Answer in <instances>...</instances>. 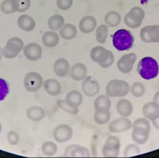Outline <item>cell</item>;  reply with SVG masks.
Wrapping results in <instances>:
<instances>
[{
    "mask_svg": "<svg viewBox=\"0 0 159 158\" xmlns=\"http://www.w3.org/2000/svg\"><path fill=\"white\" fill-rule=\"evenodd\" d=\"M137 70L143 79L151 80L157 77L159 73V66L157 61L153 57H145L139 62Z\"/></svg>",
    "mask_w": 159,
    "mask_h": 158,
    "instance_id": "obj_1",
    "label": "cell"
},
{
    "mask_svg": "<svg viewBox=\"0 0 159 158\" xmlns=\"http://www.w3.org/2000/svg\"><path fill=\"white\" fill-rule=\"evenodd\" d=\"M90 58L95 63L99 64L101 68H108L114 62V56L111 51L101 46H95L90 51Z\"/></svg>",
    "mask_w": 159,
    "mask_h": 158,
    "instance_id": "obj_2",
    "label": "cell"
},
{
    "mask_svg": "<svg viewBox=\"0 0 159 158\" xmlns=\"http://www.w3.org/2000/svg\"><path fill=\"white\" fill-rule=\"evenodd\" d=\"M134 39L129 31L119 29L113 36V45L118 51L129 50L134 44Z\"/></svg>",
    "mask_w": 159,
    "mask_h": 158,
    "instance_id": "obj_3",
    "label": "cell"
},
{
    "mask_svg": "<svg viewBox=\"0 0 159 158\" xmlns=\"http://www.w3.org/2000/svg\"><path fill=\"white\" fill-rule=\"evenodd\" d=\"M130 90L129 84L122 80L114 79L108 83L106 92L109 97H123L128 94Z\"/></svg>",
    "mask_w": 159,
    "mask_h": 158,
    "instance_id": "obj_4",
    "label": "cell"
},
{
    "mask_svg": "<svg viewBox=\"0 0 159 158\" xmlns=\"http://www.w3.org/2000/svg\"><path fill=\"white\" fill-rule=\"evenodd\" d=\"M24 48L23 40L18 37L10 38L7 42L6 46L2 49V55L7 59L16 57Z\"/></svg>",
    "mask_w": 159,
    "mask_h": 158,
    "instance_id": "obj_5",
    "label": "cell"
},
{
    "mask_svg": "<svg viewBox=\"0 0 159 158\" xmlns=\"http://www.w3.org/2000/svg\"><path fill=\"white\" fill-rule=\"evenodd\" d=\"M145 17V11L140 7H134L124 17L125 25L130 28H138Z\"/></svg>",
    "mask_w": 159,
    "mask_h": 158,
    "instance_id": "obj_6",
    "label": "cell"
},
{
    "mask_svg": "<svg viewBox=\"0 0 159 158\" xmlns=\"http://www.w3.org/2000/svg\"><path fill=\"white\" fill-rule=\"evenodd\" d=\"M24 87L29 92H36L43 84V78L37 72H29L24 78Z\"/></svg>",
    "mask_w": 159,
    "mask_h": 158,
    "instance_id": "obj_7",
    "label": "cell"
},
{
    "mask_svg": "<svg viewBox=\"0 0 159 158\" xmlns=\"http://www.w3.org/2000/svg\"><path fill=\"white\" fill-rule=\"evenodd\" d=\"M121 144L117 137L109 136L106 140L102 149V155L106 157H116L119 155Z\"/></svg>",
    "mask_w": 159,
    "mask_h": 158,
    "instance_id": "obj_8",
    "label": "cell"
},
{
    "mask_svg": "<svg viewBox=\"0 0 159 158\" xmlns=\"http://www.w3.org/2000/svg\"><path fill=\"white\" fill-rule=\"evenodd\" d=\"M140 37L145 43H159V26H147L140 30Z\"/></svg>",
    "mask_w": 159,
    "mask_h": 158,
    "instance_id": "obj_9",
    "label": "cell"
},
{
    "mask_svg": "<svg viewBox=\"0 0 159 158\" xmlns=\"http://www.w3.org/2000/svg\"><path fill=\"white\" fill-rule=\"evenodd\" d=\"M73 135V130L67 124H61L54 128L53 136L59 143H65L71 139Z\"/></svg>",
    "mask_w": 159,
    "mask_h": 158,
    "instance_id": "obj_10",
    "label": "cell"
},
{
    "mask_svg": "<svg viewBox=\"0 0 159 158\" xmlns=\"http://www.w3.org/2000/svg\"><path fill=\"white\" fill-rule=\"evenodd\" d=\"M82 89L88 97H94L100 92V85L98 81L92 76H86L82 83Z\"/></svg>",
    "mask_w": 159,
    "mask_h": 158,
    "instance_id": "obj_11",
    "label": "cell"
},
{
    "mask_svg": "<svg viewBox=\"0 0 159 158\" xmlns=\"http://www.w3.org/2000/svg\"><path fill=\"white\" fill-rule=\"evenodd\" d=\"M136 60L137 55L134 53H129L123 55L117 62L118 70L125 74L130 73L133 68Z\"/></svg>",
    "mask_w": 159,
    "mask_h": 158,
    "instance_id": "obj_12",
    "label": "cell"
},
{
    "mask_svg": "<svg viewBox=\"0 0 159 158\" xmlns=\"http://www.w3.org/2000/svg\"><path fill=\"white\" fill-rule=\"evenodd\" d=\"M132 123L127 117H121L111 121L109 125V130L111 133H122L130 130Z\"/></svg>",
    "mask_w": 159,
    "mask_h": 158,
    "instance_id": "obj_13",
    "label": "cell"
},
{
    "mask_svg": "<svg viewBox=\"0 0 159 158\" xmlns=\"http://www.w3.org/2000/svg\"><path fill=\"white\" fill-rule=\"evenodd\" d=\"M23 53L30 61H36L42 56V48L39 44L30 43L24 46Z\"/></svg>",
    "mask_w": 159,
    "mask_h": 158,
    "instance_id": "obj_14",
    "label": "cell"
},
{
    "mask_svg": "<svg viewBox=\"0 0 159 158\" xmlns=\"http://www.w3.org/2000/svg\"><path fill=\"white\" fill-rule=\"evenodd\" d=\"M142 112L145 118L154 121L159 117V104L153 101L148 102L143 107Z\"/></svg>",
    "mask_w": 159,
    "mask_h": 158,
    "instance_id": "obj_15",
    "label": "cell"
},
{
    "mask_svg": "<svg viewBox=\"0 0 159 158\" xmlns=\"http://www.w3.org/2000/svg\"><path fill=\"white\" fill-rule=\"evenodd\" d=\"M70 75L75 81H81L87 76L88 69L85 65L83 63H76L70 69Z\"/></svg>",
    "mask_w": 159,
    "mask_h": 158,
    "instance_id": "obj_16",
    "label": "cell"
},
{
    "mask_svg": "<svg viewBox=\"0 0 159 158\" xmlns=\"http://www.w3.org/2000/svg\"><path fill=\"white\" fill-rule=\"evenodd\" d=\"M97 21L94 17L88 15L83 17L79 23L80 31L83 33H90L96 29Z\"/></svg>",
    "mask_w": 159,
    "mask_h": 158,
    "instance_id": "obj_17",
    "label": "cell"
},
{
    "mask_svg": "<svg viewBox=\"0 0 159 158\" xmlns=\"http://www.w3.org/2000/svg\"><path fill=\"white\" fill-rule=\"evenodd\" d=\"M132 128L134 132L140 133V134H149L151 131V123L149 120L145 117H140L135 120V121L132 123Z\"/></svg>",
    "mask_w": 159,
    "mask_h": 158,
    "instance_id": "obj_18",
    "label": "cell"
},
{
    "mask_svg": "<svg viewBox=\"0 0 159 158\" xmlns=\"http://www.w3.org/2000/svg\"><path fill=\"white\" fill-rule=\"evenodd\" d=\"M70 65L68 60L65 58H59L54 65V72L57 76L64 78L70 72Z\"/></svg>",
    "mask_w": 159,
    "mask_h": 158,
    "instance_id": "obj_19",
    "label": "cell"
},
{
    "mask_svg": "<svg viewBox=\"0 0 159 158\" xmlns=\"http://www.w3.org/2000/svg\"><path fill=\"white\" fill-rule=\"evenodd\" d=\"M44 89L47 94L53 97L57 96L61 92V85L59 81L54 79H49L43 82Z\"/></svg>",
    "mask_w": 159,
    "mask_h": 158,
    "instance_id": "obj_20",
    "label": "cell"
},
{
    "mask_svg": "<svg viewBox=\"0 0 159 158\" xmlns=\"http://www.w3.org/2000/svg\"><path fill=\"white\" fill-rule=\"evenodd\" d=\"M116 111L121 117H129L133 112V106L128 99H121L116 104Z\"/></svg>",
    "mask_w": 159,
    "mask_h": 158,
    "instance_id": "obj_21",
    "label": "cell"
},
{
    "mask_svg": "<svg viewBox=\"0 0 159 158\" xmlns=\"http://www.w3.org/2000/svg\"><path fill=\"white\" fill-rule=\"evenodd\" d=\"M17 25L24 31H31L36 26V22L30 15H22L17 19Z\"/></svg>",
    "mask_w": 159,
    "mask_h": 158,
    "instance_id": "obj_22",
    "label": "cell"
},
{
    "mask_svg": "<svg viewBox=\"0 0 159 158\" xmlns=\"http://www.w3.org/2000/svg\"><path fill=\"white\" fill-rule=\"evenodd\" d=\"M28 118L34 122H39L43 120L46 116L44 110L39 106H32L26 111Z\"/></svg>",
    "mask_w": 159,
    "mask_h": 158,
    "instance_id": "obj_23",
    "label": "cell"
},
{
    "mask_svg": "<svg viewBox=\"0 0 159 158\" xmlns=\"http://www.w3.org/2000/svg\"><path fill=\"white\" fill-rule=\"evenodd\" d=\"M111 113L109 108L96 109L94 113V121L98 125H104L109 121Z\"/></svg>",
    "mask_w": 159,
    "mask_h": 158,
    "instance_id": "obj_24",
    "label": "cell"
},
{
    "mask_svg": "<svg viewBox=\"0 0 159 158\" xmlns=\"http://www.w3.org/2000/svg\"><path fill=\"white\" fill-rule=\"evenodd\" d=\"M66 102L72 108H79L83 103V95L79 91L72 90L70 91L66 95Z\"/></svg>",
    "mask_w": 159,
    "mask_h": 158,
    "instance_id": "obj_25",
    "label": "cell"
},
{
    "mask_svg": "<svg viewBox=\"0 0 159 158\" xmlns=\"http://www.w3.org/2000/svg\"><path fill=\"white\" fill-rule=\"evenodd\" d=\"M42 41L45 46L53 48L59 44V36L54 31H46L42 36Z\"/></svg>",
    "mask_w": 159,
    "mask_h": 158,
    "instance_id": "obj_26",
    "label": "cell"
},
{
    "mask_svg": "<svg viewBox=\"0 0 159 158\" xmlns=\"http://www.w3.org/2000/svg\"><path fill=\"white\" fill-rule=\"evenodd\" d=\"M59 35L65 40L73 39L77 35V28L71 23H66L59 30Z\"/></svg>",
    "mask_w": 159,
    "mask_h": 158,
    "instance_id": "obj_27",
    "label": "cell"
},
{
    "mask_svg": "<svg viewBox=\"0 0 159 158\" xmlns=\"http://www.w3.org/2000/svg\"><path fill=\"white\" fill-rule=\"evenodd\" d=\"M0 10L4 14H12L18 12V2L17 0H4L0 5Z\"/></svg>",
    "mask_w": 159,
    "mask_h": 158,
    "instance_id": "obj_28",
    "label": "cell"
},
{
    "mask_svg": "<svg viewBox=\"0 0 159 158\" xmlns=\"http://www.w3.org/2000/svg\"><path fill=\"white\" fill-rule=\"evenodd\" d=\"M64 25H65V19L61 15H53L49 17L48 21V28L53 31L60 30Z\"/></svg>",
    "mask_w": 159,
    "mask_h": 158,
    "instance_id": "obj_29",
    "label": "cell"
},
{
    "mask_svg": "<svg viewBox=\"0 0 159 158\" xmlns=\"http://www.w3.org/2000/svg\"><path fill=\"white\" fill-rule=\"evenodd\" d=\"M105 23L109 27H116L121 23V15L116 11H110L106 15Z\"/></svg>",
    "mask_w": 159,
    "mask_h": 158,
    "instance_id": "obj_30",
    "label": "cell"
},
{
    "mask_svg": "<svg viewBox=\"0 0 159 158\" xmlns=\"http://www.w3.org/2000/svg\"><path fill=\"white\" fill-rule=\"evenodd\" d=\"M111 102L110 97L108 95H99L96 98L94 101V108L95 110L98 108H111Z\"/></svg>",
    "mask_w": 159,
    "mask_h": 158,
    "instance_id": "obj_31",
    "label": "cell"
},
{
    "mask_svg": "<svg viewBox=\"0 0 159 158\" xmlns=\"http://www.w3.org/2000/svg\"><path fill=\"white\" fill-rule=\"evenodd\" d=\"M42 152L48 157H52L56 155L58 150V146L53 141H46L42 144Z\"/></svg>",
    "mask_w": 159,
    "mask_h": 158,
    "instance_id": "obj_32",
    "label": "cell"
},
{
    "mask_svg": "<svg viewBox=\"0 0 159 158\" xmlns=\"http://www.w3.org/2000/svg\"><path fill=\"white\" fill-rule=\"evenodd\" d=\"M109 34V28L106 25H101L97 28L96 38L97 41L100 44H105Z\"/></svg>",
    "mask_w": 159,
    "mask_h": 158,
    "instance_id": "obj_33",
    "label": "cell"
},
{
    "mask_svg": "<svg viewBox=\"0 0 159 158\" xmlns=\"http://www.w3.org/2000/svg\"><path fill=\"white\" fill-rule=\"evenodd\" d=\"M57 105L61 110L65 111V112L69 113L70 115H75L78 114L79 113L78 108H72V107L67 103L65 99H59L57 102Z\"/></svg>",
    "mask_w": 159,
    "mask_h": 158,
    "instance_id": "obj_34",
    "label": "cell"
},
{
    "mask_svg": "<svg viewBox=\"0 0 159 158\" xmlns=\"http://www.w3.org/2000/svg\"><path fill=\"white\" fill-rule=\"evenodd\" d=\"M131 94L135 97H142L145 93V87L141 82H135L130 87Z\"/></svg>",
    "mask_w": 159,
    "mask_h": 158,
    "instance_id": "obj_35",
    "label": "cell"
},
{
    "mask_svg": "<svg viewBox=\"0 0 159 158\" xmlns=\"http://www.w3.org/2000/svg\"><path fill=\"white\" fill-rule=\"evenodd\" d=\"M90 156L89 150L85 146L78 145L76 148L74 149L70 157H89Z\"/></svg>",
    "mask_w": 159,
    "mask_h": 158,
    "instance_id": "obj_36",
    "label": "cell"
},
{
    "mask_svg": "<svg viewBox=\"0 0 159 158\" xmlns=\"http://www.w3.org/2000/svg\"><path fill=\"white\" fill-rule=\"evenodd\" d=\"M10 85L6 80L0 78V101H2L10 94Z\"/></svg>",
    "mask_w": 159,
    "mask_h": 158,
    "instance_id": "obj_37",
    "label": "cell"
},
{
    "mask_svg": "<svg viewBox=\"0 0 159 158\" xmlns=\"http://www.w3.org/2000/svg\"><path fill=\"white\" fill-rule=\"evenodd\" d=\"M140 154V150L137 144H129L127 147L125 148V152H124V156L126 157L136 156Z\"/></svg>",
    "mask_w": 159,
    "mask_h": 158,
    "instance_id": "obj_38",
    "label": "cell"
},
{
    "mask_svg": "<svg viewBox=\"0 0 159 158\" xmlns=\"http://www.w3.org/2000/svg\"><path fill=\"white\" fill-rule=\"evenodd\" d=\"M132 140H133L137 144L143 145V144H145L148 141V140L149 139V134H140V133H138L132 131Z\"/></svg>",
    "mask_w": 159,
    "mask_h": 158,
    "instance_id": "obj_39",
    "label": "cell"
},
{
    "mask_svg": "<svg viewBox=\"0 0 159 158\" xmlns=\"http://www.w3.org/2000/svg\"><path fill=\"white\" fill-rule=\"evenodd\" d=\"M19 135L14 131H11L7 134V141L10 145H16L19 142Z\"/></svg>",
    "mask_w": 159,
    "mask_h": 158,
    "instance_id": "obj_40",
    "label": "cell"
},
{
    "mask_svg": "<svg viewBox=\"0 0 159 158\" xmlns=\"http://www.w3.org/2000/svg\"><path fill=\"white\" fill-rule=\"evenodd\" d=\"M73 4V0H57V7L61 10H67L71 8Z\"/></svg>",
    "mask_w": 159,
    "mask_h": 158,
    "instance_id": "obj_41",
    "label": "cell"
},
{
    "mask_svg": "<svg viewBox=\"0 0 159 158\" xmlns=\"http://www.w3.org/2000/svg\"><path fill=\"white\" fill-rule=\"evenodd\" d=\"M19 4V12H23L28 10L30 7V0H17Z\"/></svg>",
    "mask_w": 159,
    "mask_h": 158,
    "instance_id": "obj_42",
    "label": "cell"
},
{
    "mask_svg": "<svg viewBox=\"0 0 159 158\" xmlns=\"http://www.w3.org/2000/svg\"><path fill=\"white\" fill-rule=\"evenodd\" d=\"M78 146V144H71V145L68 146L65 149V152H64V156L70 157V154H71L72 151L74 150V149L76 148Z\"/></svg>",
    "mask_w": 159,
    "mask_h": 158,
    "instance_id": "obj_43",
    "label": "cell"
},
{
    "mask_svg": "<svg viewBox=\"0 0 159 158\" xmlns=\"http://www.w3.org/2000/svg\"><path fill=\"white\" fill-rule=\"evenodd\" d=\"M152 124H153V126L155 127L156 128H157L159 130V117L157 119L154 120V121H152Z\"/></svg>",
    "mask_w": 159,
    "mask_h": 158,
    "instance_id": "obj_44",
    "label": "cell"
},
{
    "mask_svg": "<svg viewBox=\"0 0 159 158\" xmlns=\"http://www.w3.org/2000/svg\"><path fill=\"white\" fill-rule=\"evenodd\" d=\"M153 101L156 102V103L159 104V91H158V92H156V94H155V95H154Z\"/></svg>",
    "mask_w": 159,
    "mask_h": 158,
    "instance_id": "obj_45",
    "label": "cell"
},
{
    "mask_svg": "<svg viewBox=\"0 0 159 158\" xmlns=\"http://www.w3.org/2000/svg\"><path fill=\"white\" fill-rule=\"evenodd\" d=\"M3 55H2V48L0 47V61L2 60V57Z\"/></svg>",
    "mask_w": 159,
    "mask_h": 158,
    "instance_id": "obj_46",
    "label": "cell"
},
{
    "mask_svg": "<svg viewBox=\"0 0 159 158\" xmlns=\"http://www.w3.org/2000/svg\"><path fill=\"white\" fill-rule=\"evenodd\" d=\"M2 123H0V133L2 132Z\"/></svg>",
    "mask_w": 159,
    "mask_h": 158,
    "instance_id": "obj_47",
    "label": "cell"
}]
</instances>
